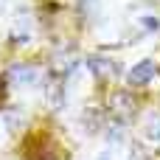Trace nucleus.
<instances>
[{
  "label": "nucleus",
  "mask_w": 160,
  "mask_h": 160,
  "mask_svg": "<svg viewBox=\"0 0 160 160\" xmlns=\"http://www.w3.org/2000/svg\"><path fill=\"white\" fill-rule=\"evenodd\" d=\"M143 25H146L149 31H158V28H160V20H158V17H143Z\"/></svg>",
  "instance_id": "nucleus-4"
},
{
  "label": "nucleus",
  "mask_w": 160,
  "mask_h": 160,
  "mask_svg": "<svg viewBox=\"0 0 160 160\" xmlns=\"http://www.w3.org/2000/svg\"><path fill=\"white\" fill-rule=\"evenodd\" d=\"M152 76H155V62H152V59H143V62H138V65L129 70V84H132V87H141V84H146Z\"/></svg>",
  "instance_id": "nucleus-1"
},
{
  "label": "nucleus",
  "mask_w": 160,
  "mask_h": 160,
  "mask_svg": "<svg viewBox=\"0 0 160 160\" xmlns=\"http://www.w3.org/2000/svg\"><path fill=\"white\" fill-rule=\"evenodd\" d=\"M87 65H90V70H96L98 76H112V73H115V65H110V59H101V56H90Z\"/></svg>",
  "instance_id": "nucleus-2"
},
{
  "label": "nucleus",
  "mask_w": 160,
  "mask_h": 160,
  "mask_svg": "<svg viewBox=\"0 0 160 160\" xmlns=\"http://www.w3.org/2000/svg\"><path fill=\"white\" fill-rule=\"evenodd\" d=\"M149 138H160V115L149 121Z\"/></svg>",
  "instance_id": "nucleus-3"
}]
</instances>
